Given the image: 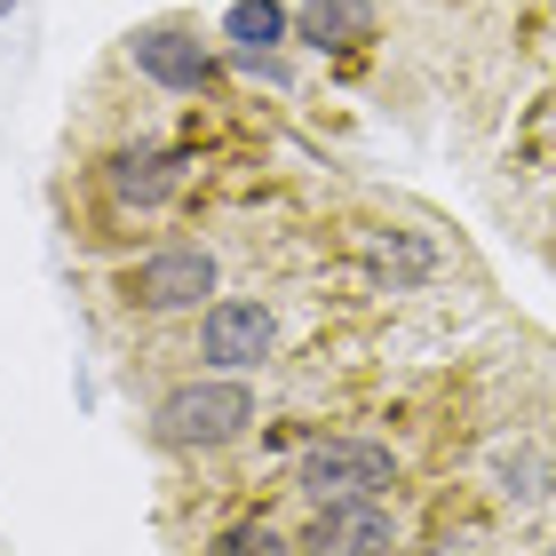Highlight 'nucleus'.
<instances>
[{
  "label": "nucleus",
  "instance_id": "1",
  "mask_svg": "<svg viewBox=\"0 0 556 556\" xmlns=\"http://www.w3.org/2000/svg\"><path fill=\"white\" fill-rule=\"evenodd\" d=\"M247 429H255V390H247L239 374L184 382V390L160 397V414H151V438L167 453H223V445H239Z\"/></svg>",
  "mask_w": 556,
  "mask_h": 556
},
{
  "label": "nucleus",
  "instance_id": "2",
  "mask_svg": "<svg viewBox=\"0 0 556 556\" xmlns=\"http://www.w3.org/2000/svg\"><path fill=\"white\" fill-rule=\"evenodd\" d=\"M119 294H128L143 318L207 311V302H215V247H199V239H167V247H151L143 263H128Z\"/></svg>",
  "mask_w": 556,
  "mask_h": 556
},
{
  "label": "nucleus",
  "instance_id": "3",
  "mask_svg": "<svg viewBox=\"0 0 556 556\" xmlns=\"http://www.w3.org/2000/svg\"><path fill=\"white\" fill-rule=\"evenodd\" d=\"M128 64L143 72L151 88H167V96H207L215 88V40L199 33V16H151L128 33Z\"/></svg>",
  "mask_w": 556,
  "mask_h": 556
},
{
  "label": "nucleus",
  "instance_id": "4",
  "mask_svg": "<svg viewBox=\"0 0 556 556\" xmlns=\"http://www.w3.org/2000/svg\"><path fill=\"white\" fill-rule=\"evenodd\" d=\"M294 485L311 501H342V493H382L397 485V453L382 438H318L294 462Z\"/></svg>",
  "mask_w": 556,
  "mask_h": 556
},
{
  "label": "nucleus",
  "instance_id": "5",
  "mask_svg": "<svg viewBox=\"0 0 556 556\" xmlns=\"http://www.w3.org/2000/svg\"><path fill=\"white\" fill-rule=\"evenodd\" d=\"M397 548V517L382 493H342V501H311L302 525V556H390Z\"/></svg>",
  "mask_w": 556,
  "mask_h": 556
},
{
  "label": "nucleus",
  "instance_id": "6",
  "mask_svg": "<svg viewBox=\"0 0 556 556\" xmlns=\"http://www.w3.org/2000/svg\"><path fill=\"white\" fill-rule=\"evenodd\" d=\"M270 350H278V318H270V302L215 294L207 311H199V358H207L215 374H247V366H263Z\"/></svg>",
  "mask_w": 556,
  "mask_h": 556
},
{
  "label": "nucleus",
  "instance_id": "7",
  "mask_svg": "<svg viewBox=\"0 0 556 556\" xmlns=\"http://www.w3.org/2000/svg\"><path fill=\"white\" fill-rule=\"evenodd\" d=\"M104 184H112V199L128 215H160L167 199L191 184V160H184V151H167V143H128V151H112Z\"/></svg>",
  "mask_w": 556,
  "mask_h": 556
},
{
  "label": "nucleus",
  "instance_id": "8",
  "mask_svg": "<svg viewBox=\"0 0 556 556\" xmlns=\"http://www.w3.org/2000/svg\"><path fill=\"white\" fill-rule=\"evenodd\" d=\"M287 33H294L287 0H231V9H223V40H231V56H278Z\"/></svg>",
  "mask_w": 556,
  "mask_h": 556
},
{
  "label": "nucleus",
  "instance_id": "9",
  "mask_svg": "<svg viewBox=\"0 0 556 556\" xmlns=\"http://www.w3.org/2000/svg\"><path fill=\"white\" fill-rule=\"evenodd\" d=\"M294 33L311 48H358L374 40V0H294Z\"/></svg>",
  "mask_w": 556,
  "mask_h": 556
},
{
  "label": "nucleus",
  "instance_id": "10",
  "mask_svg": "<svg viewBox=\"0 0 556 556\" xmlns=\"http://www.w3.org/2000/svg\"><path fill=\"white\" fill-rule=\"evenodd\" d=\"M366 270L382 278V287H421V278L438 270V247L421 231H366Z\"/></svg>",
  "mask_w": 556,
  "mask_h": 556
},
{
  "label": "nucleus",
  "instance_id": "11",
  "mask_svg": "<svg viewBox=\"0 0 556 556\" xmlns=\"http://www.w3.org/2000/svg\"><path fill=\"white\" fill-rule=\"evenodd\" d=\"M207 556H302V541H287L270 517H247V525H231Z\"/></svg>",
  "mask_w": 556,
  "mask_h": 556
},
{
  "label": "nucleus",
  "instance_id": "12",
  "mask_svg": "<svg viewBox=\"0 0 556 556\" xmlns=\"http://www.w3.org/2000/svg\"><path fill=\"white\" fill-rule=\"evenodd\" d=\"M493 477H501V493H509V501H541L548 493V469H541V453H501V462H493Z\"/></svg>",
  "mask_w": 556,
  "mask_h": 556
},
{
  "label": "nucleus",
  "instance_id": "13",
  "mask_svg": "<svg viewBox=\"0 0 556 556\" xmlns=\"http://www.w3.org/2000/svg\"><path fill=\"white\" fill-rule=\"evenodd\" d=\"M9 9H16V0H0V16H9Z\"/></svg>",
  "mask_w": 556,
  "mask_h": 556
}]
</instances>
